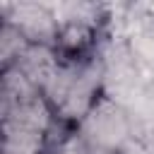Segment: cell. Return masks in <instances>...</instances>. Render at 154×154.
<instances>
[{
	"label": "cell",
	"instance_id": "4",
	"mask_svg": "<svg viewBox=\"0 0 154 154\" xmlns=\"http://www.w3.org/2000/svg\"><path fill=\"white\" fill-rule=\"evenodd\" d=\"M91 144L84 140V135L77 130V132H70L67 137H63L55 147L53 154H91Z\"/></svg>",
	"mask_w": 154,
	"mask_h": 154
},
{
	"label": "cell",
	"instance_id": "1",
	"mask_svg": "<svg viewBox=\"0 0 154 154\" xmlns=\"http://www.w3.org/2000/svg\"><path fill=\"white\" fill-rule=\"evenodd\" d=\"M53 118L82 123L99 103V72L94 60L60 63L55 75L43 89Z\"/></svg>",
	"mask_w": 154,
	"mask_h": 154
},
{
	"label": "cell",
	"instance_id": "2",
	"mask_svg": "<svg viewBox=\"0 0 154 154\" xmlns=\"http://www.w3.org/2000/svg\"><path fill=\"white\" fill-rule=\"evenodd\" d=\"M79 132L91 144V149H113L120 140H125L128 120H125V113L118 106L99 101L89 111V116L82 120Z\"/></svg>",
	"mask_w": 154,
	"mask_h": 154
},
{
	"label": "cell",
	"instance_id": "3",
	"mask_svg": "<svg viewBox=\"0 0 154 154\" xmlns=\"http://www.w3.org/2000/svg\"><path fill=\"white\" fill-rule=\"evenodd\" d=\"M7 22L24 36L29 46H48V48L55 46L60 22L51 10L41 5H17L14 14L7 17Z\"/></svg>",
	"mask_w": 154,
	"mask_h": 154
}]
</instances>
